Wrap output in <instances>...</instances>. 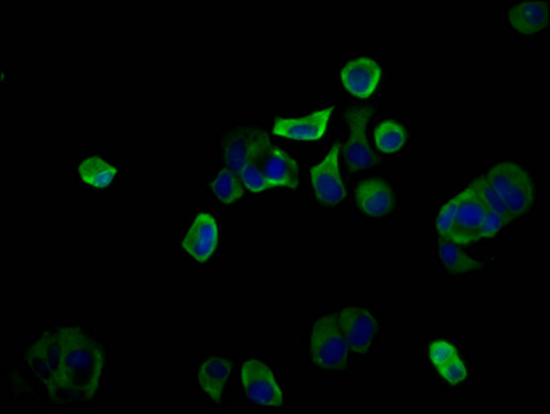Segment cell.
<instances>
[{"label": "cell", "mask_w": 550, "mask_h": 414, "mask_svg": "<svg viewBox=\"0 0 550 414\" xmlns=\"http://www.w3.org/2000/svg\"><path fill=\"white\" fill-rule=\"evenodd\" d=\"M241 383L246 397L256 405L278 408L284 403V392L273 370L259 359H249L242 365Z\"/></svg>", "instance_id": "4"}, {"label": "cell", "mask_w": 550, "mask_h": 414, "mask_svg": "<svg viewBox=\"0 0 550 414\" xmlns=\"http://www.w3.org/2000/svg\"><path fill=\"white\" fill-rule=\"evenodd\" d=\"M338 321L350 350L357 354H367L378 329L374 315L365 308L346 307L339 312Z\"/></svg>", "instance_id": "9"}, {"label": "cell", "mask_w": 550, "mask_h": 414, "mask_svg": "<svg viewBox=\"0 0 550 414\" xmlns=\"http://www.w3.org/2000/svg\"><path fill=\"white\" fill-rule=\"evenodd\" d=\"M211 188L216 198L220 202L226 203V205L240 201L242 195H244V188H242L240 177L233 170H230L229 167L217 172L215 179L212 181Z\"/></svg>", "instance_id": "19"}, {"label": "cell", "mask_w": 550, "mask_h": 414, "mask_svg": "<svg viewBox=\"0 0 550 414\" xmlns=\"http://www.w3.org/2000/svg\"><path fill=\"white\" fill-rule=\"evenodd\" d=\"M231 372H233V365H231L229 359L220 357L205 358L197 370L199 390L213 403L222 402L224 388H226Z\"/></svg>", "instance_id": "15"}, {"label": "cell", "mask_w": 550, "mask_h": 414, "mask_svg": "<svg viewBox=\"0 0 550 414\" xmlns=\"http://www.w3.org/2000/svg\"><path fill=\"white\" fill-rule=\"evenodd\" d=\"M258 165L262 167L270 187H288L296 188L299 185V166L292 156L287 152L274 147L271 144L266 145L262 156H260Z\"/></svg>", "instance_id": "13"}, {"label": "cell", "mask_w": 550, "mask_h": 414, "mask_svg": "<svg viewBox=\"0 0 550 414\" xmlns=\"http://www.w3.org/2000/svg\"><path fill=\"white\" fill-rule=\"evenodd\" d=\"M356 202L358 209L367 216L382 217L396 206V194L385 180L369 179L358 185Z\"/></svg>", "instance_id": "14"}, {"label": "cell", "mask_w": 550, "mask_h": 414, "mask_svg": "<svg viewBox=\"0 0 550 414\" xmlns=\"http://www.w3.org/2000/svg\"><path fill=\"white\" fill-rule=\"evenodd\" d=\"M334 114V108L313 112L300 118H277L273 123L275 136L291 138L298 141H316L324 137L328 122Z\"/></svg>", "instance_id": "10"}, {"label": "cell", "mask_w": 550, "mask_h": 414, "mask_svg": "<svg viewBox=\"0 0 550 414\" xmlns=\"http://www.w3.org/2000/svg\"><path fill=\"white\" fill-rule=\"evenodd\" d=\"M470 187L477 192V195L480 196L481 201L486 205L487 210L497 213L498 216H501L504 219L506 224H509L510 221L515 220L510 214L508 207H506L504 201L499 198L497 192L494 188L491 187V184L488 183L486 177H480V179L474 180Z\"/></svg>", "instance_id": "21"}, {"label": "cell", "mask_w": 550, "mask_h": 414, "mask_svg": "<svg viewBox=\"0 0 550 414\" xmlns=\"http://www.w3.org/2000/svg\"><path fill=\"white\" fill-rule=\"evenodd\" d=\"M486 214V205L469 185L465 191L461 192V199H459L454 224L451 228L450 242L461 246L479 241L477 232H479Z\"/></svg>", "instance_id": "7"}, {"label": "cell", "mask_w": 550, "mask_h": 414, "mask_svg": "<svg viewBox=\"0 0 550 414\" xmlns=\"http://www.w3.org/2000/svg\"><path fill=\"white\" fill-rule=\"evenodd\" d=\"M347 92L358 98H368L378 90L382 79V68L372 58L358 57L350 61L340 72Z\"/></svg>", "instance_id": "12"}, {"label": "cell", "mask_w": 550, "mask_h": 414, "mask_svg": "<svg viewBox=\"0 0 550 414\" xmlns=\"http://www.w3.org/2000/svg\"><path fill=\"white\" fill-rule=\"evenodd\" d=\"M484 177L504 201L513 219L530 212L535 202V184L523 166L502 162Z\"/></svg>", "instance_id": "2"}, {"label": "cell", "mask_w": 550, "mask_h": 414, "mask_svg": "<svg viewBox=\"0 0 550 414\" xmlns=\"http://www.w3.org/2000/svg\"><path fill=\"white\" fill-rule=\"evenodd\" d=\"M443 379L447 381L451 386H458V384L463 383L468 376V369H466L465 362L462 361V358L455 357L450 359V361L443 363V365L437 368Z\"/></svg>", "instance_id": "24"}, {"label": "cell", "mask_w": 550, "mask_h": 414, "mask_svg": "<svg viewBox=\"0 0 550 414\" xmlns=\"http://www.w3.org/2000/svg\"><path fill=\"white\" fill-rule=\"evenodd\" d=\"M219 228L211 214L201 212L195 216L190 228L183 236L182 246L194 260L208 261L216 252Z\"/></svg>", "instance_id": "11"}, {"label": "cell", "mask_w": 550, "mask_h": 414, "mask_svg": "<svg viewBox=\"0 0 550 414\" xmlns=\"http://www.w3.org/2000/svg\"><path fill=\"white\" fill-rule=\"evenodd\" d=\"M407 141V133L400 123L394 121H385L376 127L375 144L379 151L385 154H394L404 147Z\"/></svg>", "instance_id": "20"}, {"label": "cell", "mask_w": 550, "mask_h": 414, "mask_svg": "<svg viewBox=\"0 0 550 414\" xmlns=\"http://www.w3.org/2000/svg\"><path fill=\"white\" fill-rule=\"evenodd\" d=\"M118 169L100 156H90L79 165L83 183L94 188H106L117 177Z\"/></svg>", "instance_id": "17"}, {"label": "cell", "mask_w": 550, "mask_h": 414, "mask_svg": "<svg viewBox=\"0 0 550 414\" xmlns=\"http://www.w3.org/2000/svg\"><path fill=\"white\" fill-rule=\"evenodd\" d=\"M439 254L445 270L452 275L468 274L481 268L480 261L472 259L469 254L463 252L457 243L441 239Z\"/></svg>", "instance_id": "18"}, {"label": "cell", "mask_w": 550, "mask_h": 414, "mask_svg": "<svg viewBox=\"0 0 550 414\" xmlns=\"http://www.w3.org/2000/svg\"><path fill=\"white\" fill-rule=\"evenodd\" d=\"M311 359L324 370H343L349 363L350 347L340 329L338 315L318 319L310 337Z\"/></svg>", "instance_id": "3"}, {"label": "cell", "mask_w": 550, "mask_h": 414, "mask_svg": "<svg viewBox=\"0 0 550 414\" xmlns=\"http://www.w3.org/2000/svg\"><path fill=\"white\" fill-rule=\"evenodd\" d=\"M240 179L242 184L252 192H263L271 188L266 174H264L262 167H260L258 163H248V165L242 169Z\"/></svg>", "instance_id": "22"}, {"label": "cell", "mask_w": 550, "mask_h": 414, "mask_svg": "<svg viewBox=\"0 0 550 414\" xmlns=\"http://www.w3.org/2000/svg\"><path fill=\"white\" fill-rule=\"evenodd\" d=\"M371 115V107L352 108L347 112L350 136L345 147V158L347 165L353 169H368L376 162L367 137V126Z\"/></svg>", "instance_id": "8"}, {"label": "cell", "mask_w": 550, "mask_h": 414, "mask_svg": "<svg viewBox=\"0 0 550 414\" xmlns=\"http://www.w3.org/2000/svg\"><path fill=\"white\" fill-rule=\"evenodd\" d=\"M459 199H461V194L455 196L454 199H451L441 210L439 219H437V234H439L440 239L443 241L450 242L451 228L454 224L455 213H457Z\"/></svg>", "instance_id": "23"}, {"label": "cell", "mask_w": 550, "mask_h": 414, "mask_svg": "<svg viewBox=\"0 0 550 414\" xmlns=\"http://www.w3.org/2000/svg\"><path fill=\"white\" fill-rule=\"evenodd\" d=\"M458 355L457 347L445 340L434 341L429 347V357L436 368L450 361V359L458 357Z\"/></svg>", "instance_id": "25"}, {"label": "cell", "mask_w": 550, "mask_h": 414, "mask_svg": "<svg viewBox=\"0 0 550 414\" xmlns=\"http://www.w3.org/2000/svg\"><path fill=\"white\" fill-rule=\"evenodd\" d=\"M270 138L260 130H231L223 137L224 162L238 177L248 163L258 162Z\"/></svg>", "instance_id": "5"}, {"label": "cell", "mask_w": 550, "mask_h": 414, "mask_svg": "<svg viewBox=\"0 0 550 414\" xmlns=\"http://www.w3.org/2000/svg\"><path fill=\"white\" fill-rule=\"evenodd\" d=\"M506 225L504 219L501 216H498L497 213L487 210L486 217H484L483 223H481L479 232H477V238L487 239L492 238L499 234Z\"/></svg>", "instance_id": "26"}, {"label": "cell", "mask_w": 550, "mask_h": 414, "mask_svg": "<svg viewBox=\"0 0 550 414\" xmlns=\"http://www.w3.org/2000/svg\"><path fill=\"white\" fill-rule=\"evenodd\" d=\"M510 27L523 35H535L544 31L549 21L548 3L544 0L520 2L509 10Z\"/></svg>", "instance_id": "16"}, {"label": "cell", "mask_w": 550, "mask_h": 414, "mask_svg": "<svg viewBox=\"0 0 550 414\" xmlns=\"http://www.w3.org/2000/svg\"><path fill=\"white\" fill-rule=\"evenodd\" d=\"M107 352L99 340L74 325L38 334L21 354L23 384L57 408L96 402L107 373Z\"/></svg>", "instance_id": "1"}, {"label": "cell", "mask_w": 550, "mask_h": 414, "mask_svg": "<svg viewBox=\"0 0 550 414\" xmlns=\"http://www.w3.org/2000/svg\"><path fill=\"white\" fill-rule=\"evenodd\" d=\"M339 151V145H334L324 161L311 167L314 195L318 201L328 206H335L345 201L347 194L339 172Z\"/></svg>", "instance_id": "6"}]
</instances>
